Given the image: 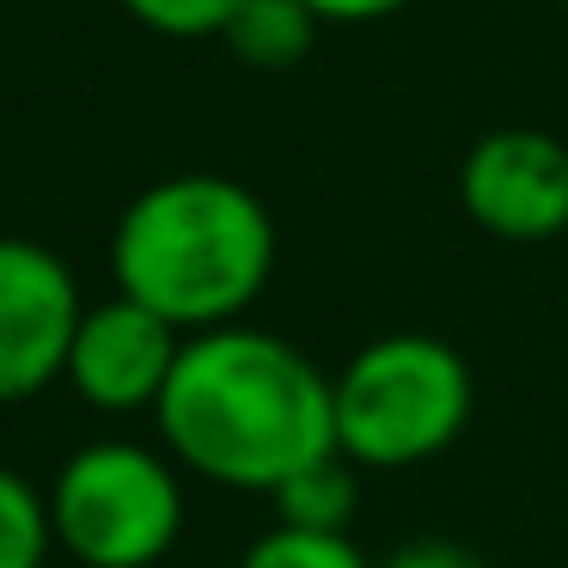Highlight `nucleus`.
<instances>
[{
  "label": "nucleus",
  "instance_id": "11",
  "mask_svg": "<svg viewBox=\"0 0 568 568\" xmlns=\"http://www.w3.org/2000/svg\"><path fill=\"white\" fill-rule=\"evenodd\" d=\"M239 568H367V556L355 550V538H331V531H294L270 526L245 550Z\"/></svg>",
  "mask_w": 568,
  "mask_h": 568
},
{
  "label": "nucleus",
  "instance_id": "8",
  "mask_svg": "<svg viewBox=\"0 0 568 568\" xmlns=\"http://www.w3.org/2000/svg\"><path fill=\"white\" fill-rule=\"evenodd\" d=\"M324 19L312 13L306 0H245L233 19H226V50L245 68H263V74H287L312 55Z\"/></svg>",
  "mask_w": 568,
  "mask_h": 568
},
{
  "label": "nucleus",
  "instance_id": "6",
  "mask_svg": "<svg viewBox=\"0 0 568 568\" xmlns=\"http://www.w3.org/2000/svg\"><path fill=\"white\" fill-rule=\"evenodd\" d=\"M458 202L489 239L550 245L568 233V141L550 129H489L458 165Z\"/></svg>",
  "mask_w": 568,
  "mask_h": 568
},
{
  "label": "nucleus",
  "instance_id": "4",
  "mask_svg": "<svg viewBox=\"0 0 568 568\" xmlns=\"http://www.w3.org/2000/svg\"><path fill=\"white\" fill-rule=\"evenodd\" d=\"M50 526L87 568H153L184 531V483L165 453L92 440L50 483Z\"/></svg>",
  "mask_w": 568,
  "mask_h": 568
},
{
  "label": "nucleus",
  "instance_id": "3",
  "mask_svg": "<svg viewBox=\"0 0 568 568\" xmlns=\"http://www.w3.org/2000/svg\"><path fill=\"white\" fill-rule=\"evenodd\" d=\"M336 453L367 470H404L446 453L470 422V367L453 343L397 331L348 355L331 379Z\"/></svg>",
  "mask_w": 568,
  "mask_h": 568
},
{
  "label": "nucleus",
  "instance_id": "12",
  "mask_svg": "<svg viewBox=\"0 0 568 568\" xmlns=\"http://www.w3.org/2000/svg\"><path fill=\"white\" fill-rule=\"evenodd\" d=\"M129 19H141L160 38H221L226 19L245 7V0H116Z\"/></svg>",
  "mask_w": 568,
  "mask_h": 568
},
{
  "label": "nucleus",
  "instance_id": "2",
  "mask_svg": "<svg viewBox=\"0 0 568 568\" xmlns=\"http://www.w3.org/2000/svg\"><path fill=\"white\" fill-rule=\"evenodd\" d=\"M116 294L141 300L184 336L239 324L275 275V221L257 190L221 172L148 184L111 233Z\"/></svg>",
  "mask_w": 568,
  "mask_h": 568
},
{
  "label": "nucleus",
  "instance_id": "5",
  "mask_svg": "<svg viewBox=\"0 0 568 568\" xmlns=\"http://www.w3.org/2000/svg\"><path fill=\"white\" fill-rule=\"evenodd\" d=\"M80 318L74 270L38 239H0V404H26L62 379Z\"/></svg>",
  "mask_w": 568,
  "mask_h": 568
},
{
  "label": "nucleus",
  "instance_id": "13",
  "mask_svg": "<svg viewBox=\"0 0 568 568\" xmlns=\"http://www.w3.org/2000/svg\"><path fill=\"white\" fill-rule=\"evenodd\" d=\"M379 568H483V562L470 550H458V544H446V538H422V544L392 550Z\"/></svg>",
  "mask_w": 568,
  "mask_h": 568
},
{
  "label": "nucleus",
  "instance_id": "14",
  "mask_svg": "<svg viewBox=\"0 0 568 568\" xmlns=\"http://www.w3.org/2000/svg\"><path fill=\"white\" fill-rule=\"evenodd\" d=\"M324 26H367V19H392L404 13L409 0H306Z\"/></svg>",
  "mask_w": 568,
  "mask_h": 568
},
{
  "label": "nucleus",
  "instance_id": "7",
  "mask_svg": "<svg viewBox=\"0 0 568 568\" xmlns=\"http://www.w3.org/2000/svg\"><path fill=\"white\" fill-rule=\"evenodd\" d=\"M178 355H184V331L165 324L160 312H148L141 300L116 294V300H104V306H87L62 379L74 385L92 409L129 416V409H160Z\"/></svg>",
  "mask_w": 568,
  "mask_h": 568
},
{
  "label": "nucleus",
  "instance_id": "10",
  "mask_svg": "<svg viewBox=\"0 0 568 568\" xmlns=\"http://www.w3.org/2000/svg\"><path fill=\"white\" fill-rule=\"evenodd\" d=\"M55 550L50 495L31 489L13 465H0V568H43Z\"/></svg>",
  "mask_w": 568,
  "mask_h": 568
},
{
  "label": "nucleus",
  "instance_id": "15",
  "mask_svg": "<svg viewBox=\"0 0 568 568\" xmlns=\"http://www.w3.org/2000/svg\"><path fill=\"white\" fill-rule=\"evenodd\" d=\"M562 7H568V0H562Z\"/></svg>",
  "mask_w": 568,
  "mask_h": 568
},
{
  "label": "nucleus",
  "instance_id": "9",
  "mask_svg": "<svg viewBox=\"0 0 568 568\" xmlns=\"http://www.w3.org/2000/svg\"><path fill=\"white\" fill-rule=\"evenodd\" d=\"M270 501H275V514H282L275 526L348 538V519H355V507H361V477L343 453H331V458H318V465L294 470Z\"/></svg>",
  "mask_w": 568,
  "mask_h": 568
},
{
  "label": "nucleus",
  "instance_id": "1",
  "mask_svg": "<svg viewBox=\"0 0 568 568\" xmlns=\"http://www.w3.org/2000/svg\"><path fill=\"white\" fill-rule=\"evenodd\" d=\"M153 422L184 470L251 495H275L294 470L336 453L331 379L294 343L251 324L184 336Z\"/></svg>",
  "mask_w": 568,
  "mask_h": 568
}]
</instances>
